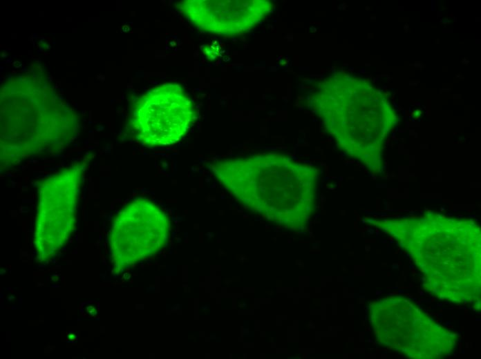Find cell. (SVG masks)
Segmentation results:
<instances>
[{
  "instance_id": "obj_1",
  "label": "cell",
  "mask_w": 481,
  "mask_h": 359,
  "mask_svg": "<svg viewBox=\"0 0 481 359\" xmlns=\"http://www.w3.org/2000/svg\"><path fill=\"white\" fill-rule=\"evenodd\" d=\"M380 224L411 257L426 289L453 302L480 300V229L473 220L428 211Z\"/></svg>"
},
{
  "instance_id": "obj_2",
  "label": "cell",
  "mask_w": 481,
  "mask_h": 359,
  "mask_svg": "<svg viewBox=\"0 0 481 359\" xmlns=\"http://www.w3.org/2000/svg\"><path fill=\"white\" fill-rule=\"evenodd\" d=\"M211 170L245 207L279 223H305L317 202L319 169L287 155L265 153L221 159Z\"/></svg>"
},
{
  "instance_id": "obj_3",
  "label": "cell",
  "mask_w": 481,
  "mask_h": 359,
  "mask_svg": "<svg viewBox=\"0 0 481 359\" xmlns=\"http://www.w3.org/2000/svg\"><path fill=\"white\" fill-rule=\"evenodd\" d=\"M311 104L338 147L379 172L386 140L397 123L384 93L366 79L337 74L319 84Z\"/></svg>"
},
{
  "instance_id": "obj_4",
  "label": "cell",
  "mask_w": 481,
  "mask_h": 359,
  "mask_svg": "<svg viewBox=\"0 0 481 359\" xmlns=\"http://www.w3.org/2000/svg\"><path fill=\"white\" fill-rule=\"evenodd\" d=\"M371 319L378 341L408 357L440 358L453 348V333L406 298L378 300L372 307Z\"/></svg>"
},
{
  "instance_id": "obj_5",
  "label": "cell",
  "mask_w": 481,
  "mask_h": 359,
  "mask_svg": "<svg viewBox=\"0 0 481 359\" xmlns=\"http://www.w3.org/2000/svg\"><path fill=\"white\" fill-rule=\"evenodd\" d=\"M86 162L64 168L40 183L34 244L42 260L53 257L68 241L76 221L80 181Z\"/></svg>"
},
{
  "instance_id": "obj_6",
  "label": "cell",
  "mask_w": 481,
  "mask_h": 359,
  "mask_svg": "<svg viewBox=\"0 0 481 359\" xmlns=\"http://www.w3.org/2000/svg\"><path fill=\"white\" fill-rule=\"evenodd\" d=\"M169 219L158 204L147 198L131 201L115 215L109 245L113 263L124 269L161 251L166 245Z\"/></svg>"
},
{
  "instance_id": "obj_7",
  "label": "cell",
  "mask_w": 481,
  "mask_h": 359,
  "mask_svg": "<svg viewBox=\"0 0 481 359\" xmlns=\"http://www.w3.org/2000/svg\"><path fill=\"white\" fill-rule=\"evenodd\" d=\"M196 117V106L185 89L178 84H165L135 103L132 126L144 144L162 147L182 139Z\"/></svg>"
},
{
  "instance_id": "obj_8",
  "label": "cell",
  "mask_w": 481,
  "mask_h": 359,
  "mask_svg": "<svg viewBox=\"0 0 481 359\" xmlns=\"http://www.w3.org/2000/svg\"><path fill=\"white\" fill-rule=\"evenodd\" d=\"M178 9L204 32L234 35L252 30L272 11L273 4L267 0H186Z\"/></svg>"
}]
</instances>
